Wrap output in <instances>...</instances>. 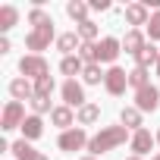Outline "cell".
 Instances as JSON below:
<instances>
[{
  "instance_id": "cell-1",
  "label": "cell",
  "mask_w": 160,
  "mask_h": 160,
  "mask_svg": "<svg viewBox=\"0 0 160 160\" xmlns=\"http://www.w3.org/2000/svg\"><path fill=\"white\" fill-rule=\"evenodd\" d=\"M126 141H132V135H129V129H126V126H104L98 135H91L88 151H91V157H98V154L116 151V148H119V144H126Z\"/></svg>"
},
{
  "instance_id": "cell-2",
  "label": "cell",
  "mask_w": 160,
  "mask_h": 160,
  "mask_svg": "<svg viewBox=\"0 0 160 160\" xmlns=\"http://www.w3.org/2000/svg\"><path fill=\"white\" fill-rule=\"evenodd\" d=\"M60 35H57V28H53V19H47L44 25H38V28H32L28 35H25V50H32L35 57H41V50H47L50 47V41H57Z\"/></svg>"
},
{
  "instance_id": "cell-3",
  "label": "cell",
  "mask_w": 160,
  "mask_h": 160,
  "mask_svg": "<svg viewBox=\"0 0 160 160\" xmlns=\"http://www.w3.org/2000/svg\"><path fill=\"white\" fill-rule=\"evenodd\" d=\"M88 132L82 129V126H75V129H66V132H60V138H57V148L60 151H66V154H75V151H82V148H88Z\"/></svg>"
},
{
  "instance_id": "cell-4",
  "label": "cell",
  "mask_w": 160,
  "mask_h": 160,
  "mask_svg": "<svg viewBox=\"0 0 160 160\" xmlns=\"http://www.w3.org/2000/svg\"><path fill=\"white\" fill-rule=\"evenodd\" d=\"M19 72H22V78H28V82H38V78L50 75V66H47V60H44V57L25 53V57L19 60Z\"/></svg>"
},
{
  "instance_id": "cell-5",
  "label": "cell",
  "mask_w": 160,
  "mask_h": 160,
  "mask_svg": "<svg viewBox=\"0 0 160 160\" xmlns=\"http://www.w3.org/2000/svg\"><path fill=\"white\" fill-rule=\"evenodd\" d=\"M60 94H63V104H66V107H75V110H82V107L88 104L82 82H75V78H66L63 88H60Z\"/></svg>"
},
{
  "instance_id": "cell-6",
  "label": "cell",
  "mask_w": 160,
  "mask_h": 160,
  "mask_svg": "<svg viewBox=\"0 0 160 160\" xmlns=\"http://www.w3.org/2000/svg\"><path fill=\"white\" fill-rule=\"evenodd\" d=\"M104 88H107V94H113V98L126 94V88H129V72H126L122 66H110V69H107V78H104Z\"/></svg>"
},
{
  "instance_id": "cell-7",
  "label": "cell",
  "mask_w": 160,
  "mask_h": 160,
  "mask_svg": "<svg viewBox=\"0 0 160 160\" xmlns=\"http://www.w3.org/2000/svg\"><path fill=\"white\" fill-rule=\"evenodd\" d=\"M25 122V107L19 104V101H10L7 107H3V113H0V129L3 132H13V129H19Z\"/></svg>"
},
{
  "instance_id": "cell-8",
  "label": "cell",
  "mask_w": 160,
  "mask_h": 160,
  "mask_svg": "<svg viewBox=\"0 0 160 160\" xmlns=\"http://www.w3.org/2000/svg\"><path fill=\"white\" fill-rule=\"evenodd\" d=\"M94 53H98V63H110V66H113L116 57L122 53V41L107 35V38H101V41L94 44Z\"/></svg>"
},
{
  "instance_id": "cell-9",
  "label": "cell",
  "mask_w": 160,
  "mask_h": 160,
  "mask_svg": "<svg viewBox=\"0 0 160 160\" xmlns=\"http://www.w3.org/2000/svg\"><path fill=\"white\" fill-rule=\"evenodd\" d=\"M135 107H138L141 113H154V110L160 107V88H154V85H148V88H141V91H135Z\"/></svg>"
},
{
  "instance_id": "cell-10",
  "label": "cell",
  "mask_w": 160,
  "mask_h": 160,
  "mask_svg": "<svg viewBox=\"0 0 160 160\" xmlns=\"http://www.w3.org/2000/svg\"><path fill=\"white\" fill-rule=\"evenodd\" d=\"M82 38H78V32H63L60 38H57V50L63 53V57H75L78 50H82Z\"/></svg>"
},
{
  "instance_id": "cell-11",
  "label": "cell",
  "mask_w": 160,
  "mask_h": 160,
  "mask_svg": "<svg viewBox=\"0 0 160 160\" xmlns=\"http://www.w3.org/2000/svg\"><path fill=\"white\" fill-rule=\"evenodd\" d=\"M154 141H157V135H151L148 129H138V132H132V141H129V148L135 151V157H144V154L154 148Z\"/></svg>"
},
{
  "instance_id": "cell-12",
  "label": "cell",
  "mask_w": 160,
  "mask_h": 160,
  "mask_svg": "<svg viewBox=\"0 0 160 160\" xmlns=\"http://www.w3.org/2000/svg\"><path fill=\"white\" fill-rule=\"evenodd\" d=\"M10 154H13L16 160H47V154L35 151V148H32V141H25V138L13 141V144H10Z\"/></svg>"
},
{
  "instance_id": "cell-13",
  "label": "cell",
  "mask_w": 160,
  "mask_h": 160,
  "mask_svg": "<svg viewBox=\"0 0 160 160\" xmlns=\"http://www.w3.org/2000/svg\"><path fill=\"white\" fill-rule=\"evenodd\" d=\"M122 16H126V22H129L132 28H138V25H148V22H151V10H148L144 3H129Z\"/></svg>"
},
{
  "instance_id": "cell-14",
  "label": "cell",
  "mask_w": 160,
  "mask_h": 160,
  "mask_svg": "<svg viewBox=\"0 0 160 160\" xmlns=\"http://www.w3.org/2000/svg\"><path fill=\"white\" fill-rule=\"evenodd\" d=\"M50 122H53L60 132H66V129H75V113H72V107H66V104L53 107V113H50Z\"/></svg>"
},
{
  "instance_id": "cell-15",
  "label": "cell",
  "mask_w": 160,
  "mask_h": 160,
  "mask_svg": "<svg viewBox=\"0 0 160 160\" xmlns=\"http://www.w3.org/2000/svg\"><path fill=\"white\" fill-rule=\"evenodd\" d=\"M144 47H148V41H144L141 28H129V32H126V38H122V50H126V53H132V57H138Z\"/></svg>"
},
{
  "instance_id": "cell-16",
  "label": "cell",
  "mask_w": 160,
  "mask_h": 160,
  "mask_svg": "<svg viewBox=\"0 0 160 160\" xmlns=\"http://www.w3.org/2000/svg\"><path fill=\"white\" fill-rule=\"evenodd\" d=\"M10 94H13V101H19V104H22L25 98L32 101V98H35V82H28V78L19 75V78H13V82H10Z\"/></svg>"
},
{
  "instance_id": "cell-17",
  "label": "cell",
  "mask_w": 160,
  "mask_h": 160,
  "mask_svg": "<svg viewBox=\"0 0 160 160\" xmlns=\"http://www.w3.org/2000/svg\"><path fill=\"white\" fill-rule=\"evenodd\" d=\"M88 13H91V3H85V0H69V3H66V16H69L75 25L88 22Z\"/></svg>"
},
{
  "instance_id": "cell-18",
  "label": "cell",
  "mask_w": 160,
  "mask_h": 160,
  "mask_svg": "<svg viewBox=\"0 0 160 160\" xmlns=\"http://www.w3.org/2000/svg\"><path fill=\"white\" fill-rule=\"evenodd\" d=\"M19 129H22V138H25V141H38V138L44 135V122H41V116H35V113L25 116V122H22Z\"/></svg>"
},
{
  "instance_id": "cell-19",
  "label": "cell",
  "mask_w": 160,
  "mask_h": 160,
  "mask_svg": "<svg viewBox=\"0 0 160 160\" xmlns=\"http://www.w3.org/2000/svg\"><path fill=\"white\" fill-rule=\"evenodd\" d=\"M119 126H126L129 132L144 129V126H141V110H138V107H122V110H119Z\"/></svg>"
},
{
  "instance_id": "cell-20",
  "label": "cell",
  "mask_w": 160,
  "mask_h": 160,
  "mask_svg": "<svg viewBox=\"0 0 160 160\" xmlns=\"http://www.w3.org/2000/svg\"><path fill=\"white\" fill-rule=\"evenodd\" d=\"M85 66H88V63L78 57V53H75V57H63V60H60V72H63V75H69V78L82 75V72H85Z\"/></svg>"
},
{
  "instance_id": "cell-21",
  "label": "cell",
  "mask_w": 160,
  "mask_h": 160,
  "mask_svg": "<svg viewBox=\"0 0 160 160\" xmlns=\"http://www.w3.org/2000/svg\"><path fill=\"white\" fill-rule=\"evenodd\" d=\"M98 119H101V107H98V104H91V101H88L82 110H75V122L82 126V129H85V126H94Z\"/></svg>"
},
{
  "instance_id": "cell-22",
  "label": "cell",
  "mask_w": 160,
  "mask_h": 160,
  "mask_svg": "<svg viewBox=\"0 0 160 160\" xmlns=\"http://www.w3.org/2000/svg\"><path fill=\"white\" fill-rule=\"evenodd\" d=\"M157 60H160V50L154 47V44H148L138 57H135V66H141V69H151V66H157Z\"/></svg>"
},
{
  "instance_id": "cell-23",
  "label": "cell",
  "mask_w": 160,
  "mask_h": 160,
  "mask_svg": "<svg viewBox=\"0 0 160 160\" xmlns=\"http://www.w3.org/2000/svg\"><path fill=\"white\" fill-rule=\"evenodd\" d=\"M104 78H107V72L101 69V63H88L85 72H82V82H85V85H101Z\"/></svg>"
},
{
  "instance_id": "cell-24",
  "label": "cell",
  "mask_w": 160,
  "mask_h": 160,
  "mask_svg": "<svg viewBox=\"0 0 160 160\" xmlns=\"http://www.w3.org/2000/svg\"><path fill=\"white\" fill-rule=\"evenodd\" d=\"M75 32H78V38H82L85 44H98V35H101V28H98V22H82V25H75Z\"/></svg>"
},
{
  "instance_id": "cell-25",
  "label": "cell",
  "mask_w": 160,
  "mask_h": 160,
  "mask_svg": "<svg viewBox=\"0 0 160 160\" xmlns=\"http://www.w3.org/2000/svg\"><path fill=\"white\" fill-rule=\"evenodd\" d=\"M16 22H19V10L16 7H10V3L0 7V32H10Z\"/></svg>"
},
{
  "instance_id": "cell-26",
  "label": "cell",
  "mask_w": 160,
  "mask_h": 160,
  "mask_svg": "<svg viewBox=\"0 0 160 160\" xmlns=\"http://www.w3.org/2000/svg\"><path fill=\"white\" fill-rule=\"evenodd\" d=\"M129 85H132L135 91L148 88V85H151V72H148V69H141V66H135V69L129 72Z\"/></svg>"
},
{
  "instance_id": "cell-27",
  "label": "cell",
  "mask_w": 160,
  "mask_h": 160,
  "mask_svg": "<svg viewBox=\"0 0 160 160\" xmlns=\"http://www.w3.org/2000/svg\"><path fill=\"white\" fill-rule=\"evenodd\" d=\"M53 88H57L53 75H44V78H38V82H35V94H38V98H50Z\"/></svg>"
},
{
  "instance_id": "cell-28",
  "label": "cell",
  "mask_w": 160,
  "mask_h": 160,
  "mask_svg": "<svg viewBox=\"0 0 160 160\" xmlns=\"http://www.w3.org/2000/svg\"><path fill=\"white\" fill-rule=\"evenodd\" d=\"M28 104H32V113H35V116H41V113H53V107H50V98H38V94H35Z\"/></svg>"
},
{
  "instance_id": "cell-29",
  "label": "cell",
  "mask_w": 160,
  "mask_h": 160,
  "mask_svg": "<svg viewBox=\"0 0 160 160\" xmlns=\"http://www.w3.org/2000/svg\"><path fill=\"white\" fill-rule=\"evenodd\" d=\"M47 19H50V16H47V13H44L41 7H32V10H28V22H32V28H38V25H44Z\"/></svg>"
},
{
  "instance_id": "cell-30",
  "label": "cell",
  "mask_w": 160,
  "mask_h": 160,
  "mask_svg": "<svg viewBox=\"0 0 160 160\" xmlns=\"http://www.w3.org/2000/svg\"><path fill=\"white\" fill-rule=\"evenodd\" d=\"M148 35H151V41H160V10H157V13H151V22H148Z\"/></svg>"
},
{
  "instance_id": "cell-31",
  "label": "cell",
  "mask_w": 160,
  "mask_h": 160,
  "mask_svg": "<svg viewBox=\"0 0 160 160\" xmlns=\"http://www.w3.org/2000/svg\"><path fill=\"white\" fill-rule=\"evenodd\" d=\"M91 10H98V13H107V10H110V0H91Z\"/></svg>"
},
{
  "instance_id": "cell-32",
  "label": "cell",
  "mask_w": 160,
  "mask_h": 160,
  "mask_svg": "<svg viewBox=\"0 0 160 160\" xmlns=\"http://www.w3.org/2000/svg\"><path fill=\"white\" fill-rule=\"evenodd\" d=\"M13 50V44H10V38H0V57H3V53H10Z\"/></svg>"
},
{
  "instance_id": "cell-33",
  "label": "cell",
  "mask_w": 160,
  "mask_h": 160,
  "mask_svg": "<svg viewBox=\"0 0 160 160\" xmlns=\"http://www.w3.org/2000/svg\"><path fill=\"white\" fill-rule=\"evenodd\" d=\"M126 160H144V157H135V154H132V157H126Z\"/></svg>"
},
{
  "instance_id": "cell-34",
  "label": "cell",
  "mask_w": 160,
  "mask_h": 160,
  "mask_svg": "<svg viewBox=\"0 0 160 160\" xmlns=\"http://www.w3.org/2000/svg\"><path fill=\"white\" fill-rule=\"evenodd\" d=\"M82 160H98V157H91V154H88V157H82Z\"/></svg>"
},
{
  "instance_id": "cell-35",
  "label": "cell",
  "mask_w": 160,
  "mask_h": 160,
  "mask_svg": "<svg viewBox=\"0 0 160 160\" xmlns=\"http://www.w3.org/2000/svg\"><path fill=\"white\" fill-rule=\"evenodd\" d=\"M154 69H157V75H160V60H157V66H154Z\"/></svg>"
},
{
  "instance_id": "cell-36",
  "label": "cell",
  "mask_w": 160,
  "mask_h": 160,
  "mask_svg": "<svg viewBox=\"0 0 160 160\" xmlns=\"http://www.w3.org/2000/svg\"><path fill=\"white\" fill-rule=\"evenodd\" d=\"M157 144H160V129H157Z\"/></svg>"
},
{
  "instance_id": "cell-37",
  "label": "cell",
  "mask_w": 160,
  "mask_h": 160,
  "mask_svg": "<svg viewBox=\"0 0 160 160\" xmlns=\"http://www.w3.org/2000/svg\"><path fill=\"white\" fill-rule=\"evenodd\" d=\"M151 160H160V154H154V157H151Z\"/></svg>"
}]
</instances>
